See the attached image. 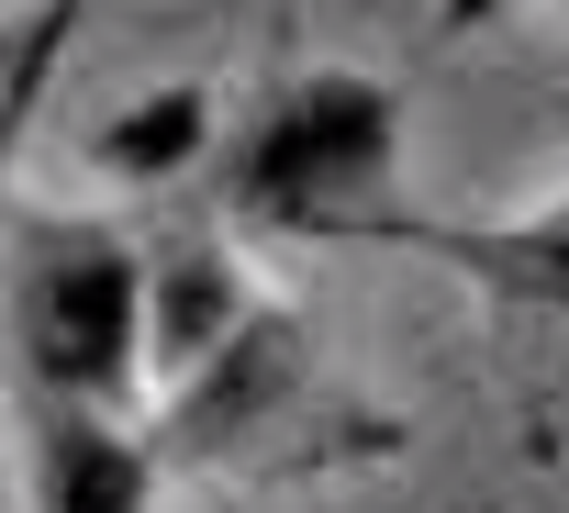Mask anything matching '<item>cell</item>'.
I'll use <instances>...</instances> for the list:
<instances>
[{
  "label": "cell",
  "instance_id": "2",
  "mask_svg": "<svg viewBox=\"0 0 569 513\" xmlns=\"http://www.w3.org/2000/svg\"><path fill=\"white\" fill-rule=\"evenodd\" d=\"M157 391V256L90 212H12V402L23 413H146Z\"/></svg>",
  "mask_w": 569,
  "mask_h": 513
},
{
  "label": "cell",
  "instance_id": "4",
  "mask_svg": "<svg viewBox=\"0 0 569 513\" xmlns=\"http://www.w3.org/2000/svg\"><path fill=\"white\" fill-rule=\"evenodd\" d=\"M168 446L134 413H23V502L34 513H168Z\"/></svg>",
  "mask_w": 569,
  "mask_h": 513
},
{
  "label": "cell",
  "instance_id": "5",
  "mask_svg": "<svg viewBox=\"0 0 569 513\" xmlns=\"http://www.w3.org/2000/svg\"><path fill=\"white\" fill-rule=\"evenodd\" d=\"M90 157H101L112 179H134V190H157V179H212V157H223V134H212V101H201V90H157V101H134V112H112Z\"/></svg>",
  "mask_w": 569,
  "mask_h": 513
},
{
  "label": "cell",
  "instance_id": "3",
  "mask_svg": "<svg viewBox=\"0 0 569 513\" xmlns=\"http://www.w3.org/2000/svg\"><path fill=\"white\" fill-rule=\"evenodd\" d=\"M391 245L425 256V269H447V280H469V291L502 302V313L569 324V190H558V201H525V212H480V223L413 212Z\"/></svg>",
  "mask_w": 569,
  "mask_h": 513
},
{
  "label": "cell",
  "instance_id": "1",
  "mask_svg": "<svg viewBox=\"0 0 569 513\" xmlns=\"http://www.w3.org/2000/svg\"><path fill=\"white\" fill-rule=\"evenodd\" d=\"M212 212L223 234H279V245H391L402 212V101L369 68H313L279 79L212 157Z\"/></svg>",
  "mask_w": 569,
  "mask_h": 513
}]
</instances>
